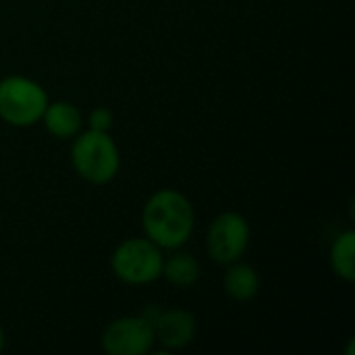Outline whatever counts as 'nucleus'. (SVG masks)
Wrapping results in <instances>:
<instances>
[{"label":"nucleus","mask_w":355,"mask_h":355,"mask_svg":"<svg viewBox=\"0 0 355 355\" xmlns=\"http://www.w3.org/2000/svg\"><path fill=\"white\" fill-rule=\"evenodd\" d=\"M46 131L56 137V139H73L83 125V116L79 112V108L73 102L67 100H56V102H48L42 121H40Z\"/></svg>","instance_id":"obj_8"},{"label":"nucleus","mask_w":355,"mask_h":355,"mask_svg":"<svg viewBox=\"0 0 355 355\" xmlns=\"http://www.w3.org/2000/svg\"><path fill=\"white\" fill-rule=\"evenodd\" d=\"M173 252L175 254H171L168 258H164L162 279L168 285L179 287V289L193 287L200 281V277H202L200 260L193 254H187V252H179V250H173Z\"/></svg>","instance_id":"obj_10"},{"label":"nucleus","mask_w":355,"mask_h":355,"mask_svg":"<svg viewBox=\"0 0 355 355\" xmlns=\"http://www.w3.org/2000/svg\"><path fill=\"white\" fill-rule=\"evenodd\" d=\"M154 345V327L141 314L114 318L100 335V347L108 355H148Z\"/></svg>","instance_id":"obj_6"},{"label":"nucleus","mask_w":355,"mask_h":355,"mask_svg":"<svg viewBox=\"0 0 355 355\" xmlns=\"http://www.w3.org/2000/svg\"><path fill=\"white\" fill-rule=\"evenodd\" d=\"M223 287L233 302H250L260 293V275L254 266L237 260L227 266Z\"/></svg>","instance_id":"obj_9"},{"label":"nucleus","mask_w":355,"mask_h":355,"mask_svg":"<svg viewBox=\"0 0 355 355\" xmlns=\"http://www.w3.org/2000/svg\"><path fill=\"white\" fill-rule=\"evenodd\" d=\"M152 327H154V339L162 347L164 354L185 349L189 343H193V339L198 335L196 316L183 308L160 310L158 316L154 318Z\"/></svg>","instance_id":"obj_7"},{"label":"nucleus","mask_w":355,"mask_h":355,"mask_svg":"<svg viewBox=\"0 0 355 355\" xmlns=\"http://www.w3.org/2000/svg\"><path fill=\"white\" fill-rule=\"evenodd\" d=\"M48 102V92L29 77L8 75L0 79V121L10 127L27 129L37 125Z\"/></svg>","instance_id":"obj_3"},{"label":"nucleus","mask_w":355,"mask_h":355,"mask_svg":"<svg viewBox=\"0 0 355 355\" xmlns=\"http://www.w3.org/2000/svg\"><path fill=\"white\" fill-rule=\"evenodd\" d=\"M4 345H6V339H4V331H2V327H0V354H2V349H4Z\"/></svg>","instance_id":"obj_13"},{"label":"nucleus","mask_w":355,"mask_h":355,"mask_svg":"<svg viewBox=\"0 0 355 355\" xmlns=\"http://www.w3.org/2000/svg\"><path fill=\"white\" fill-rule=\"evenodd\" d=\"M331 268L335 277H339L345 283L355 281V233L352 229L339 233L331 245L329 254Z\"/></svg>","instance_id":"obj_11"},{"label":"nucleus","mask_w":355,"mask_h":355,"mask_svg":"<svg viewBox=\"0 0 355 355\" xmlns=\"http://www.w3.org/2000/svg\"><path fill=\"white\" fill-rule=\"evenodd\" d=\"M71 164L75 173L92 185L110 183L121 168V152L110 131H79L73 137Z\"/></svg>","instance_id":"obj_2"},{"label":"nucleus","mask_w":355,"mask_h":355,"mask_svg":"<svg viewBox=\"0 0 355 355\" xmlns=\"http://www.w3.org/2000/svg\"><path fill=\"white\" fill-rule=\"evenodd\" d=\"M164 254L148 237H129L119 243L110 258L112 275L131 287L150 285L162 279Z\"/></svg>","instance_id":"obj_4"},{"label":"nucleus","mask_w":355,"mask_h":355,"mask_svg":"<svg viewBox=\"0 0 355 355\" xmlns=\"http://www.w3.org/2000/svg\"><path fill=\"white\" fill-rule=\"evenodd\" d=\"M141 227L144 235L160 250H181L193 235L196 212L185 193L162 187L146 200Z\"/></svg>","instance_id":"obj_1"},{"label":"nucleus","mask_w":355,"mask_h":355,"mask_svg":"<svg viewBox=\"0 0 355 355\" xmlns=\"http://www.w3.org/2000/svg\"><path fill=\"white\" fill-rule=\"evenodd\" d=\"M87 123H89V129H94V131H110L114 125V114L106 106H96L89 112Z\"/></svg>","instance_id":"obj_12"},{"label":"nucleus","mask_w":355,"mask_h":355,"mask_svg":"<svg viewBox=\"0 0 355 355\" xmlns=\"http://www.w3.org/2000/svg\"><path fill=\"white\" fill-rule=\"evenodd\" d=\"M250 237L252 229L248 218L235 210H227L210 223L206 233V252L216 264L229 266L241 260L250 245Z\"/></svg>","instance_id":"obj_5"}]
</instances>
